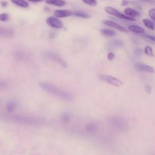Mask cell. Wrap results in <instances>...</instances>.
<instances>
[{"mask_svg": "<svg viewBox=\"0 0 155 155\" xmlns=\"http://www.w3.org/2000/svg\"><path fill=\"white\" fill-rule=\"evenodd\" d=\"M40 86L41 88L45 91L61 99L70 101H71L73 98V96L71 93L64 90L61 89L56 86L53 85L52 84L46 82H42L40 83Z\"/></svg>", "mask_w": 155, "mask_h": 155, "instance_id": "obj_1", "label": "cell"}, {"mask_svg": "<svg viewBox=\"0 0 155 155\" xmlns=\"http://www.w3.org/2000/svg\"><path fill=\"white\" fill-rule=\"evenodd\" d=\"M105 11L107 13H108L110 15H111L113 16H114L117 18H120V19H125V20H128V21H135V19L133 18V17L127 16V15H124V14L120 13L117 10H116L114 8H113L112 7H110V6L106 7L105 8Z\"/></svg>", "mask_w": 155, "mask_h": 155, "instance_id": "obj_2", "label": "cell"}, {"mask_svg": "<svg viewBox=\"0 0 155 155\" xmlns=\"http://www.w3.org/2000/svg\"><path fill=\"white\" fill-rule=\"evenodd\" d=\"M99 78L101 80L107 82V83H108L111 85H113L115 87H119L123 84V82L120 80H119V79L114 78L112 76H110V75L101 74V75H99Z\"/></svg>", "mask_w": 155, "mask_h": 155, "instance_id": "obj_3", "label": "cell"}, {"mask_svg": "<svg viewBox=\"0 0 155 155\" xmlns=\"http://www.w3.org/2000/svg\"><path fill=\"white\" fill-rule=\"evenodd\" d=\"M45 54L47 58H50V59L53 60L54 61L58 62V64L61 65L62 67H67V64L64 61V60L60 56L57 54L56 53H52V52H46L45 53Z\"/></svg>", "mask_w": 155, "mask_h": 155, "instance_id": "obj_4", "label": "cell"}, {"mask_svg": "<svg viewBox=\"0 0 155 155\" xmlns=\"http://www.w3.org/2000/svg\"><path fill=\"white\" fill-rule=\"evenodd\" d=\"M46 23L50 27L53 28H61L63 27V24L62 22L58 18H57V17L50 16L46 20Z\"/></svg>", "mask_w": 155, "mask_h": 155, "instance_id": "obj_5", "label": "cell"}, {"mask_svg": "<svg viewBox=\"0 0 155 155\" xmlns=\"http://www.w3.org/2000/svg\"><path fill=\"white\" fill-rule=\"evenodd\" d=\"M104 24L109 26V27H113V28H114L122 32H124V33H127V30L122 26L120 25L119 24L113 22V21H110V20H105V21H103L102 22Z\"/></svg>", "mask_w": 155, "mask_h": 155, "instance_id": "obj_6", "label": "cell"}, {"mask_svg": "<svg viewBox=\"0 0 155 155\" xmlns=\"http://www.w3.org/2000/svg\"><path fill=\"white\" fill-rule=\"evenodd\" d=\"M54 15L57 18H65L71 16L73 13L68 10H56L54 12Z\"/></svg>", "mask_w": 155, "mask_h": 155, "instance_id": "obj_7", "label": "cell"}, {"mask_svg": "<svg viewBox=\"0 0 155 155\" xmlns=\"http://www.w3.org/2000/svg\"><path fill=\"white\" fill-rule=\"evenodd\" d=\"M136 67L137 68L142 71H147L150 73H155V70L154 69V68L148 65H145L143 64H137Z\"/></svg>", "mask_w": 155, "mask_h": 155, "instance_id": "obj_8", "label": "cell"}, {"mask_svg": "<svg viewBox=\"0 0 155 155\" xmlns=\"http://www.w3.org/2000/svg\"><path fill=\"white\" fill-rule=\"evenodd\" d=\"M13 31L10 28L0 27V36L10 37L13 35Z\"/></svg>", "mask_w": 155, "mask_h": 155, "instance_id": "obj_9", "label": "cell"}, {"mask_svg": "<svg viewBox=\"0 0 155 155\" xmlns=\"http://www.w3.org/2000/svg\"><path fill=\"white\" fill-rule=\"evenodd\" d=\"M45 2L48 4L58 7H62L65 5V2L64 0H45Z\"/></svg>", "mask_w": 155, "mask_h": 155, "instance_id": "obj_10", "label": "cell"}, {"mask_svg": "<svg viewBox=\"0 0 155 155\" xmlns=\"http://www.w3.org/2000/svg\"><path fill=\"white\" fill-rule=\"evenodd\" d=\"M124 13L127 16H131L133 18L140 16V13L138 12H137L136 10H135L133 8H126L124 10Z\"/></svg>", "mask_w": 155, "mask_h": 155, "instance_id": "obj_11", "label": "cell"}, {"mask_svg": "<svg viewBox=\"0 0 155 155\" xmlns=\"http://www.w3.org/2000/svg\"><path fill=\"white\" fill-rule=\"evenodd\" d=\"M10 1L14 4L22 8H28L29 7L28 3L25 0H10Z\"/></svg>", "mask_w": 155, "mask_h": 155, "instance_id": "obj_12", "label": "cell"}, {"mask_svg": "<svg viewBox=\"0 0 155 155\" xmlns=\"http://www.w3.org/2000/svg\"><path fill=\"white\" fill-rule=\"evenodd\" d=\"M128 28L130 31L136 33H139V34H142L144 33V29L139 26L137 25H130L128 27Z\"/></svg>", "mask_w": 155, "mask_h": 155, "instance_id": "obj_13", "label": "cell"}, {"mask_svg": "<svg viewBox=\"0 0 155 155\" xmlns=\"http://www.w3.org/2000/svg\"><path fill=\"white\" fill-rule=\"evenodd\" d=\"M101 33L107 37H111V36H113L116 35V33L111 30H109V29H102L101 30Z\"/></svg>", "mask_w": 155, "mask_h": 155, "instance_id": "obj_14", "label": "cell"}, {"mask_svg": "<svg viewBox=\"0 0 155 155\" xmlns=\"http://www.w3.org/2000/svg\"><path fill=\"white\" fill-rule=\"evenodd\" d=\"M143 22L144 24V25L148 28L150 30H154L155 29V24L154 22H153L152 21H150L148 19H143Z\"/></svg>", "mask_w": 155, "mask_h": 155, "instance_id": "obj_15", "label": "cell"}, {"mask_svg": "<svg viewBox=\"0 0 155 155\" xmlns=\"http://www.w3.org/2000/svg\"><path fill=\"white\" fill-rule=\"evenodd\" d=\"M85 129L87 132L92 133V132H94L96 130L97 127L94 123H88V124L86 125V126L85 127Z\"/></svg>", "mask_w": 155, "mask_h": 155, "instance_id": "obj_16", "label": "cell"}, {"mask_svg": "<svg viewBox=\"0 0 155 155\" xmlns=\"http://www.w3.org/2000/svg\"><path fill=\"white\" fill-rule=\"evenodd\" d=\"M16 108V103L13 101H11L8 102L7 104V110L9 112H12Z\"/></svg>", "mask_w": 155, "mask_h": 155, "instance_id": "obj_17", "label": "cell"}, {"mask_svg": "<svg viewBox=\"0 0 155 155\" xmlns=\"http://www.w3.org/2000/svg\"><path fill=\"white\" fill-rule=\"evenodd\" d=\"M73 15L77 17L82 18H89L90 17V15L89 14L81 11H76L73 13Z\"/></svg>", "mask_w": 155, "mask_h": 155, "instance_id": "obj_18", "label": "cell"}, {"mask_svg": "<svg viewBox=\"0 0 155 155\" xmlns=\"http://www.w3.org/2000/svg\"><path fill=\"white\" fill-rule=\"evenodd\" d=\"M145 53L146 54L150 56H153V51L152 48L150 46H147L145 48Z\"/></svg>", "mask_w": 155, "mask_h": 155, "instance_id": "obj_19", "label": "cell"}, {"mask_svg": "<svg viewBox=\"0 0 155 155\" xmlns=\"http://www.w3.org/2000/svg\"><path fill=\"white\" fill-rule=\"evenodd\" d=\"M85 4H88L89 5L94 6L97 4V1L96 0H82Z\"/></svg>", "mask_w": 155, "mask_h": 155, "instance_id": "obj_20", "label": "cell"}, {"mask_svg": "<svg viewBox=\"0 0 155 155\" xmlns=\"http://www.w3.org/2000/svg\"><path fill=\"white\" fill-rule=\"evenodd\" d=\"M148 15L150 17L155 21V8H151L148 11Z\"/></svg>", "mask_w": 155, "mask_h": 155, "instance_id": "obj_21", "label": "cell"}, {"mask_svg": "<svg viewBox=\"0 0 155 155\" xmlns=\"http://www.w3.org/2000/svg\"><path fill=\"white\" fill-rule=\"evenodd\" d=\"M8 19V15L7 13H1L0 14V21H6Z\"/></svg>", "mask_w": 155, "mask_h": 155, "instance_id": "obj_22", "label": "cell"}, {"mask_svg": "<svg viewBox=\"0 0 155 155\" xmlns=\"http://www.w3.org/2000/svg\"><path fill=\"white\" fill-rule=\"evenodd\" d=\"M143 36L148 39H150L153 42H155V36H153V35H149V34H143Z\"/></svg>", "mask_w": 155, "mask_h": 155, "instance_id": "obj_23", "label": "cell"}, {"mask_svg": "<svg viewBox=\"0 0 155 155\" xmlns=\"http://www.w3.org/2000/svg\"><path fill=\"white\" fill-rule=\"evenodd\" d=\"M70 116L67 113H65L62 116V120L64 122H68L70 120Z\"/></svg>", "mask_w": 155, "mask_h": 155, "instance_id": "obj_24", "label": "cell"}, {"mask_svg": "<svg viewBox=\"0 0 155 155\" xmlns=\"http://www.w3.org/2000/svg\"><path fill=\"white\" fill-rule=\"evenodd\" d=\"M16 57L19 59H24V58H26V54L22 52H20V53H16Z\"/></svg>", "mask_w": 155, "mask_h": 155, "instance_id": "obj_25", "label": "cell"}, {"mask_svg": "<svg viewBox=\"0 0 155 155\" xmlns=\"http://www.w3.org/2000/svg\"><path fill=\"white\" fill-rule=\"evenodd\" d=\"M107 58H108V59L109 61H112V60H113L114 59L115 56H114V54L113 53H109L108 54V55H107Z\"/></svg>", "mask_w": 155, "mask_h": 155, "instance_id": "obj_26", "label": "cell"}, {"mask_svg": "<svg viewBox=\"0 0 155 155\" xmlns=\"http://www.w3.org/2000/svg\"><path fill=\"white\" fill-rule=\"evenodd\" d=\"M145 89V91H146L148 93H150L151 91V87H150V85H146Z\"/></svg>", "mask_w": 155, "mask_h": 155, "instance_id": "obj_27", "label": "cell"}, {"mask_svg": "<svg viewBox=\"0 0 155 155\" xmlns=\"http://www.w3.org/2000/svg\"><path fill=\"white\" fill-rule=\"evenodd\" d=\"M142 50L140 49V48H137V49H136V50H135V54H136V55H137V56L140 55V54L142 53Z\"/></svg>", "mask_w": 155, "mask_h": 155, "instance_id": "obj_28", "label": "cell"}, {"mask_svg": "<svg viewBox=\"0 0 155 155\" xmlns=\"http://www.w3.org/2000/svg\"><path fill=\"white\" fill-rule=\"evenodd\" d=\"M128 4V1L127 0H122L121 2V5L122 6H126Z\"/></svg>", "mask_w": 155, "mask_h": 155, "instance_id": "obj_29", "label": "cell"}, {"mask_svg": "<svg viewBox=\"0 0 155 155\" xmlns=\"http://www.w3.org/2000/svg\"><path fill=\"white\" fill-rule=\"evenodd\" d=\"M28 1H30V2H41V1H42L43 0H27Z\"/></svg>", "mask_w": 155, "mask_h": 155, "instance_id": "obj_30", "label": "cell"}, {"mask_svg": "<svg viewBox=\"0 0 155 155\" xmlns=\"http://www.w3.org/2000/svg\"><path fill=\"white\" fill-rule=\"evenodd\" d=\"M7 3L6 2H1V5L2 7H5L7 5Z\"/></svg>", "mask_w": 155, "mask_h": 155, "instance_id": "obj_31", "label": "cell"}, {"mask_svg": "<svg viewBox=\"0 0 155 155\" xmlns=\"http://www.w3.org/2000/svg\"><path fill=\"white\" fill-rule=\"evenodd\" d=\"M143 1H145V2H153L152 0H141Z\"/></svg>", "mask_w": 155, "mask_h": 155, "instance_id": "obj_32", "label": "cell"}]
</instances>
